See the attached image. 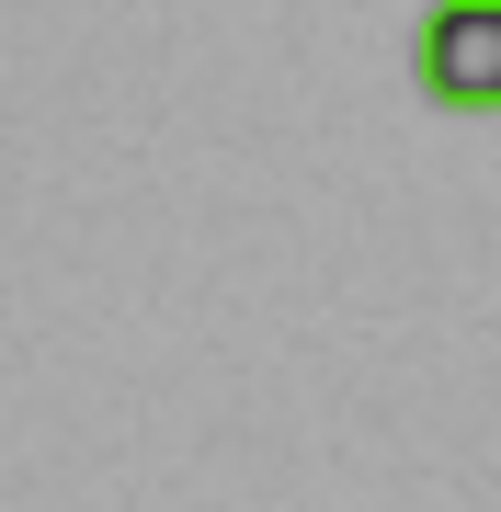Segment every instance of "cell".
<instances>
[{"label": "cell", "instance_id": "6da1fadb", "mask_svg": "<svg viewBox=\"0 0 501 512\" xmlns=\"http://www.w3.org/2000/svg\"><path fill=\"white\" fill-rule=\"evenodd\" d=\"M410 69L445 114H501V0H433L410 23Z\"/></svg>", "mask_w": 501, "mask_h": 512}]
</instances>
